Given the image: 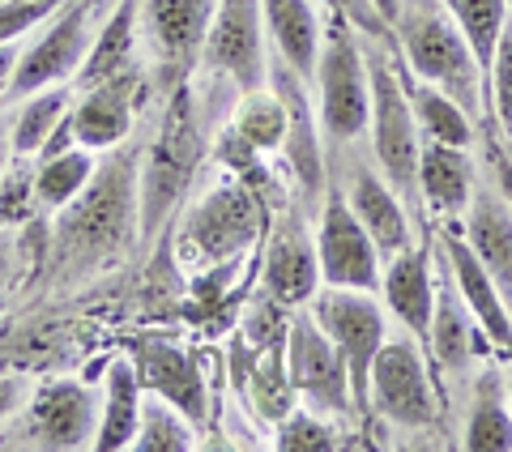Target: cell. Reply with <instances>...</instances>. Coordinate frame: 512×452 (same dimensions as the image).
I'll return each mask as SVG.
<instances>
[{"label": "cell", "instance_id": "1", "mask_svg": "<svg viewBox=\"0 0 512 452\" xmlns=\"http://www.w3.org/2000/svg\"><path fill=\"white\" fill-rule=\"evenodd\" d=\"M393 43L402 47L410 73L419 82L440 86L448 99H457L470 116H478L487 77L440 0H402V13L393 22Z\"/></svg>", "mask_w": 512, "mask_h": 452}, {"label": "cell", "instance_id": "2", "mask_svg": "<svg viewBox=\"0 0 512 452\" xmlns=\"http://www.w3.org/2000/svg\"><path fill=\"white\" fill-rule=\"evenodd\" d=\"M312 82L320 128L333 141H359L372 120V73H367V52L359 47V30L342 13H329Z\"/></svg>", "mask_w": 512, "mask_h": 452}, {"label": "cell", "instance_id": "3", "mask_svg": "<svg viewBox=\"0 0 512 452\" xmlns=\"http://www.w3.org/2000/svg\"><path fill=\"white\" fill-rule=\"evenodd\" d=\"M367 73H372V120H367V128H372L376 171L397 188V197H410L419 188V150H423L410 94L402 86L397 64L380 47L367 52Z\"/></svg>", "mask_w": 512, "mask_h": 452}, {"label": "cell", "instance_id": "4", "mask_svg": "<svg viewBox=\"0 0 512 452\" xmlns=\"http://www.w3.org/2000/svg\"><path fill=\"white\" fill-rule=\"evenodd\" d=\"M133 163H111L99 175H90V188L60 209V244L73 256H99L124 244L128 226L141 209Z\"/></svg>", "mask_w": 512, "mask_h": 452}, {"label": "cell", "instance_id": "5", "mask_svg": "<svg viewBox=\"0 0 512 452\" xmlns=\"http://www.w3.org/2000/svg\"><path fill=\"white\" fill-rule=\"evenodd\" d=\"M419 337H384L376 350L372 371H367V406H372L384 423L402 431H427L436 423V384L423 359Z\"/></svg>", "mask_w": 512, "mask_h": 452}, {"label": "cell", "instance_id": "6", "mask_svg": "<svg viewBox=\"0 0 512 452\" xmlns=\"http://www.w3.org/2000/svg\"><path fill=\"white\" fill-rule=\"evenodd\" d=\"M308 312L333 346L342 350L350 367V393L355 406H367V371H372L376 350L384 346V312L372 299V290H350V286H316L308 299Z\"/></svg>", "mask_w": 512, "mask_h": 452}, {"label": "cell", "instance_id": "7", "mask_svg": "<svg viewBox=\"0 0 512 452\" xmlns=\"http://www.w3.org/2000/svg\"><path fill=\"white\" fill-rule=\"evenodd\" d=\"M316 261L325 286H350V290H380L384 256L367 226L350 209L342 188L325 192V209L316 222Z\"/></svg>", "mask_w": 512, "mask_h": 452}, {"label": "cell", "instance_id": "8", "mask_svg": "<svg viewBox=\"0 0 512 452\" xmlns=\"http://www.w3.org/2000/svg\"><path fill=\"white\" fill-rule=\"evenodd\" d=\"M286 380L320 414H350V406H355L350 367L342 350L312 320V312H299L286 329Z\"/></svg>", "mask_w": 512, "mask_h": 452}, {"label": "cell", "instance_id": "9", "mask_svg": "<svg viewBox=\"0 0 512 452\" xmlns=\"http://www.w3.org/2000/svg\"><path fill=\"white\" fill-rule=\"evenodd\" d=\"M90 18H94V0H64L56 9V22L22 52L9 90L18 94V99H26V94H35V90L60 86V82H69V77H77L90 43H94Z\"/></svg>", "mask_w": 512, "mask_h": 452}, {"label": "cell", "instance_id": "10", "mask_svg": "<svg viewBox=\"0 0 512 452\" xmlns=\"http://www.w3.org/2000/svg\"><path fill=\"white\" fill-rule=\"evenodd\" d=\"M205 64L222 73L235 90H256L269 77L265 56V0H218L214 26L205 39Z\"/></svg>", "mask_w": 512, "mask_h": 452}, {"label": "cell", "instance_id": "11", "mask_svg": "<svg viewBox=\"0 0 512 452\" xmlns=\"http://www.w3.org/2000/svg\"><path fill=\"white\" fill-rule=\"evenodd\" d=\"M256 222H261V209L248 197V188L218 184L192 205L184 222V248H192L210 265L231 261L256 239Z\"/></svg>", "mask_w": 512, "mask_h": 452}, {"label": "cell", "instance_id": "12", "mask_svg": "<svg viewBox=\"0 0 512 452\" xmlns=\"http://www.w3.org/2000/svg\"><path fill=\"white\" fill-rule=\"evenodd\" d=\"M192 163H197V124H192L188 99L180 94L163 120V133L150 150L146 184H141V222L146 226L163 222L167 209L180 201V192L192 180Z\"/></svg>", "mask_w": 512, "mask_h": 452}, {"label": "cell", "instance_id": "13", "mask_svg": "<svg viewBox=\"0 0 512 452\" xmlns=\"http://www.w3.org/2000/svg\"><path fill=\"white\" fill-rule=\"evenodd\" d=\"M26 431L39 448H94L99 397L77 380H47L26 406Z\"/></svg>", "mask_w": 512, "mask_h": 452}, {"label": "cell", "instance_id": "14", "mask_svg": "<svg viewBox=\"0 0 512 452\" xmlns=\"http://www.w3.org/2000/svg\"><path fill=\"white\" fill-rule=\"evenodd\" d=\"M436 252H440L444 269L453 273V282L461 290V299H466L470 316L478 320V329H483L495 346L512 350V312L504 303V290L491 278V269L474 256V248L461 239L457 226H448V231L436 235Z\"/></svg>", "mask_w": 512, "mask_h": 452}, {"label": "cell", "instance_id": "15", "mask_svg": "<svg viewBox=\"0 0 512 452\" xmlns=\"http://www.w3.org/2000/svg\"><path fill=\"white\" fill-rule=\"evenodd\" d=\"M133 367H137L141 393L171 401L180 414H188L197 427H205V418H210V389H205L201 363L188 350H180L175 342H146L137 350Z\"/></svg>", "mask_w": 512, "mask_h": 452}, {"label": "cell", "instance_id": "16", "mask_svg": "<svg viewBox=\"0 0 512 452\" xmlns=\"http://www.w3.org/2000/svg\"><path fill=\"white\" fill-rule=\"evenodd\" d=\"M316 286H320L316 239L299 222V214H286L265 252V295L282 303V308H308Z\"/></svg>", "mask_w": 512, "mask_h": 452}, {"label": "cell", "instance_id": "17", "mask_svg": "<svg viewBox=\"0 0 512 452\" xmlns=\"http://www.w3.org/2000/svg\"><path fill=\"white\" fill-rule=\"evenodd\" d=\"M218 0H146L141 5V26L146 39L167 64H192L205 52L214 26Z\"/></svg>", "mask_w": 512, "mask_h": 452}, {"label": "cell", "instance_id": "18", "mask_svg": "<svg viewBox=\"0 0 512 452\" xmlns=\"http://www.w3.org/2000/svg\"><path fill=\"white\" fill-rule=\"evenodd\" d=\"M133 94H137V82L133 73H116L107 77L99 86H86V94L77 99L73 107V141L86 145V150H111L128 137L133 128Z\"/></svg>", "mask_w": 512, "mask_h": 452}, {"label": "cell", "instance_id": "19", "mask_svg": "<svg viewBox=\"0 0 512 452\" xmlns=\"http://www.w3.org/2000/svg\"><path fill=\"white\" fill-rule=\"evenodd\" d=\"M380 295L402 325L427 346V329H431V308H436V282L427 269V248H402L389 256V265L380 273Z\"/></svg>", "mask_w": 512, "mask_h": 452}, {"label": "cell", "instance_id": "20", "mask_svg": "<svg viewBox=\"0 0 512 452\" xmlns=\"http://www.w3.org/2000/svg\"><path fill=\"white\" fill-rule=\"evenodd\" d=\"M350 209L359 214V222L367 226V235L376 239L380 256L389 261L402 248H410V218H406V205L397 197V188L384 180L376 167H359L350 175V184L342 188Z\"/></svg>", "mask_w": 512, "mask_h": 452}, {"label": "cell", "instance_id": "21", "mask_svg": "<svg viewBox=\"0 0 512 452\" xmlns=\"http://www.w3.org/2000/svg\"><path fill=\"white\" fill-rule=\"evenodd\" d=\"M474 256L491 269L504 295H512V205L495 188H474L466 205V226H457Z\"/></svg>", "mask_w": 512, "mask_h": 452}, {"label": "cell", "instance_id": "22", "mask_svg": "<svg viewBox=\"0 0 512 452\" xmlns=\"http://www.w3.org/2000/svg\"><path fill=\"white\" fill-rule=\"evenodd\" d=\"M320 13L316 0H265V39L274 43L278 60H286L291 69L312 82L316 56H320Z\"/></svg>", "mask_w": 512, "mask_h": 452}, {"label": "cell", "instance_id": "23", "mask_svg": "<svg viewBox=\"0 0 512 452\" xmlns=\"http://www.w3.org/2000/svg\"><path fill=\"white\" fill-rule=\"evenodd\" d=\"M141 380L133 359H111L103 397H99V431H94V448L99 452H120L133 448L137 427H141Z\"/></svg>", "mask_w": 512, "mask_h": 452}, {"label": "cell", "instance_id": "24", "mask_svg": "<svg viewBox=\"0 0 512 452\" xmlns=\"http://www.w3.org/2000/svg\"><path fill=\"white\" fill-rule=\"evenodd\" d=\"M419 192L427 209L436 214H461L470 205L474 192V167L470 154L457 145H440V141H423L419 150Z\"/></svg>", "mask_w": 512, "mask_h": 452}, {"label": "cell", "instance_id": "25", "mask_svg": "<svg viewBox=\"0 0 512 452\" xmlns=\"http://www.w3.org/2000/svg\"><path fill=\"white\" fill-rule=\"evenodd\" d=\"M474 325L466 299L453 282V273L444 269V282L436 286V308H431V329H427V346L436 354V363L444 371H461L474 354Z\"/></svg>", "mask_w": 512, "mask_h": 452}, {"label": "cell", "instance_id": "26", "mask_svg": "<svg viewBox=\"0 0 512 452\" xmlns=\"http://www.w3.org/2000/svg\"><path fill=\"white\" fill-rule=\"evenodd\" d=\"M461 444L470 452H508L512 448V406H508L504 376L495 367H487L483 376L474 380V397H470Z\"/></svg>", "mask_w": 512, "mask_h": 452}, {"label": "cell", "instance_id": "27", "mask_svg": "<svg viewBox=\"0 0 512 452\" xmlns=\"http://www.w3.org/2000/svg\"><path fill=\"white\" fill-rule=\"evenodd\" d=\"M133 39H137V0H120V9L99 26L90 52L77 69V82L86 86H99L107 77H116L128 69V56H133Z\"/></svg>", "mask_w": 512, "mask_h": 452}, {"label": "cell", "instance_id": "28", "mask_svg": "<svg viewBox=\"0 0 512 452\" xmlns=\"http://www.w3.org/2000/svg\"><path fill=\"white\" fill-rule=\"evenodd\" d=\"M410 94V111H414V124L427 141H440V145H457V150H470L474 141V116L457 99H448L440 86L419 82L406 90Z\"/></svg>", "mask_w": 512, "mask_h": 452}, {"label": "cell", "instance_id": "29", "mask_svg": "<svg viewBox=\"0 0 512 452\" xmlns=\"http://www.w3.org/2000/svg\"><path fill=\"white\" fill-rule=\"evenodd\" d=\"M235 137L248 141L256 154L282 150L286 133H291V107L282 103V94H274V86H256L239 94L235 107Z\"/></svg>", "mask_w": 512, "mask_h": 452}, {"label": "cell", "instance_id": "30", "mask_svg": "<svg viewBox=\"0 0 512 452\" xmlns=\"http://www.w3.org/2000/svg\"><path fill=\"white\" fill-rule=\"evenodd\" d=\"M64 120H69V90L64 86H47V90L26 94L18 120H13V133H9L13 158L43 154V145L52 141V133Z\"/></svg>", "mask_w": 512, "mask_h": 452}, {"label": "cell", "instance_id": "31", "mask_svg": "<svg viewBox=\"0 0 512 452\" xmlns=\"http://www.w3.org/2000/svg\"><path fill=\"white\" fill-rule=\"evenodd\" d=\"M440 5L448 9V18L457 22L461 35H466L478 69L487 77L495 43H500V30L508 26V0H440Z\"/></svg>", "mask_w": 512, "mask_h": 452}, {"label": "cell", "instance_id": "32", "mask_svg": "<svg viewBox=\"0 0 512 452\" xmlns=\"http://www.w3.org/2000/svg\"><path fill=\"white\" fill-rule=\"evenodd\" d=\"M94 150H86V145H77V150H60V154H43V163L35 171V197L39 205L47 209H64L77 192H82L90 184L94 175Z\"/></svg>", "mask_w": 512, "mask_h": 452}, {"label": "cell", "instance_id": "33", "mask_svg": "<svg viewBox=\"0 0 512 452\" xmlns=\"http://www.w3.org/2000/svg\"><path fill=\"white\" fill-rule=\"evenodd\" d=\"M197 423L188 414H180L163 397H146L141 401V427H137V440L133 448L137 452H188L197 444Z\"/></svg>", "mask_w": 512, "mask_h": 452}, {"label": "cell", "instance_id": "34", "mask_svg": "<svg viewBox=\"0 0 512 452\" xmlns=\"http://www.w3.org/2000/svg\"><path fill=\"white\" fill-rule=\"evenodd\" d=\"M274 444L282 452H325V448H333L338 440H333L329 418H320L316 410H286L278 418Z\"/></svg>", "mask_w": 512, "mask_h": 452}, {"label": "cell", "instance_id": "35", "mask_svg": "<svg viewBox=\"0 0 512 452\" xmlns=\"http://www.w3.org/2000/svg\"><path fill=\"white\" fill-rule=\"evenodd\" d=\"M487 90H491V111L512 133V18L500 30V43H495V56L487 69Z\"/></svg>", "mask_w": 512, "mask_h": 452}, {"label": "cell", "instance_id": "36", "mask_svg": "<svg viewBox=\"0 0 512 452\" xmlns=\"http://www.w3.org/2000/svg\"><path fill=\"white\" fill-rule=\"evenodd\" d=\"M35 175H30L22 163H13L0 171V231L5 226H18L30 218V205H35Z\"/></svg>", "mask_w": 512, "mask_h": 452}, {"label": "cell", "instance_id": "37", "mask_svg": "<svg viewBox=\"0 0 512 452\" xmlns=\"http://www.w3.org/2000/svg\"><path fill=\"white\" fill-rule=\"evenodd\" d=\"M64 0H5L0 5V43H13L26 30H35L43 18H56Z\"/></svg>", "mask_w": 512, "mask_h": 452}, {"label": "cell", "instance_id": "38", "mask_svg": "<svg viewBox=\"0 0 512 452\" xmlns=\"http://www.w3.org/2000/svg\"><path fill=\"white\" fill-rule=\"evenodd\" d=\"M316 5H325L329 13H342V18L367 35L372 43H393V26L384 22V13L376 9V0H316Z\"/></svg>", "mask_w": 512, "mask_h": 452}, {"label": "cell", "instance_id": "39", "mask_svg": "<svg viewBox=\"0 0 512 452\" xmlns=\"http://www.w3.org/2000/svg\"><path fill=\"white\" fill-rule=\"evenodd\" d=\"M22 406V380H13V376H0V423Z\"/></svg>", "mask_w": 512, "mask_h": 452}, {"label": "cell", "instance_id": "40", "mask_svg": "<svg viewBox=\"0 0 512 452\" xmlns=\"http://www.w3.org/2000/svg\"><path fill=\"white\" fill-rule=\"evenodd\" d=\"M18 60H22L18 47H13V43H0V90L13 82V69H18Z\"/></svg>", "mask_w": 512, "mask_h": 452}, {"label": "cell", "instance_id": "41", "mask_svg": "<svg viewBox=\"0 0 512 452\" xmlns=\"http://www.w3.org/2000/svg\"><path fill=\"white\" fill-rule=\"evenodd\" d=\"M376 9L384 13V22L393 26V22H397V13H402V0H376Z\"/></svg>", "mask_w": 512, "mask_h": 452}, {"label": "cell", "instance_id": "42", "mask_svg": "<svg viewBox=\"0 0 512 452\" xmlns=\"http://www.w3.org/2000/svg\"><path fill=\"white\" fill-rule=\"evenodd\" d=\"M504 389H508V406H512V367L504 371Z\"/></svg>", "mask_w": 512, "mask_h": 452}, {"label": "cell", "instance_id": "43", "mask_svg": "<svg viewBox=\"0 0 512 452\" xmlns=\"http://www.w3.org/2000/svg\"><path fill=\"white\" fill-rule=\"evenodd\" d=\"M508 18H512V0H508Z\"/></svg>", "mask_w": 512, "mask_h": 452}]
</instances>
